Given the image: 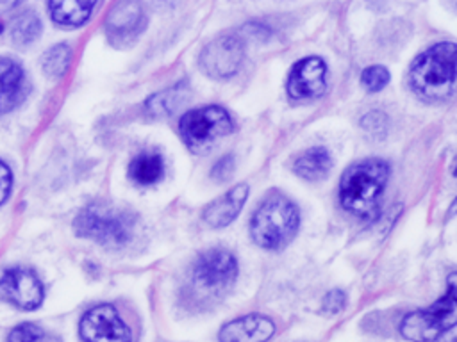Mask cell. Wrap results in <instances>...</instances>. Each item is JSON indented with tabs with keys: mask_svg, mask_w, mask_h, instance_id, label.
Wrapping results in <instances>:
<instances>
[{
	"mask_svg": "<svg viewBox=\"0 0 457 342\" xmlns=\"http://www.w3.org/2000/svg\"><path fill=\"white\" fill-rule=\"evenodd\" d=\"M409 84L428 103L446 102L457 94V43L439 41L421 52L411 64Z\"/></svg>",
	"mask_w": 457,
	"mask_h": 342,
	"instance_id": "6da1fadb",
	"label": "cell"
},
{
	"mask_svg": "<svg viewBox=\"0 0 457 342\" xmlns=\"http://www.w3.org/2000/svg\"><path fill=\"white\" fill-rule=\"evenodd\" d=\"M389 180V164L384 159H362L348 166L339 182L341 207L362 219L378 210L382 192Z\"/></svg>",
	"mask_w": 457,
	"mask_h": 342,
	"instance_id": "7a4b0ae2",
	"label": "cell"
},
{
	"mask_svg": "<svg viewBox=\"0 0 457 342\" xmlns=\"http://www.w3.org/2000/svg\"><path fill=\"white\" fill-rule=\"evenodd\" d=\"M136 223L132 212L107 201H93L77 214L73 228L77 235L105 248H123L132 240Z\"/></svg>",
	"mask_w": 457,
	"mask_h": 342,
	"instance_id": "3957f363",
	"label": "cell"
},
{
	"mask_svg": "<svg viewBox=\"0 0 457 342\" xmlns=\"http://www.w3.org/2000/svg\"><path fill=\"white\" fill-rule=\"evenodd\" d=\"M298 224L296 205L282 194H271L255 208L250 219V237L264 249H282L296 235Z\"/></svg>",
	"mask_w": 457,
	"mask_h": 342,
	"instance_id": "277c9868",
	"label": "cell"
},
{
	"mask_svg": "<svg viewBox=\"0 0 457 342\" xmlns=\"http://www.w3.org/2000/svg\"><path fill=\"white\" fill-rule=\"evenodd\" d=\"M457 324V271L446 278V292L430 306L407 314L400 333L411 342H436Z\"/></svg>",
	"mask_w": 457,
	"mask_h": 342,
	"instance_id": "5b68a950",
	"label": "cell"
},
{
	"mask_svg": "<svg viewBox=\"0 0 457 342\" xmlns=\"http://www.w3.org/2000/svg\"><path fill=\"white\" fill-rule=\"evenodd\" d=\"M237 280V260L223 248H211L196 256L191 267L195 290L207 297H220L232 289Z\"/></svg>",
	"mask_w": 457,
	"mask_h": 342,
	"instance_id": "8992f818",
	"label": "cell"
},
{
	"mask_svg": "<svg viewBox=\"0 0 457 342\" xmlns=\"http://www.w3.org/2000/svg\"><path fill=\"white\" fill-rule=\"evenodd\" d=\"M179 132L189 150L202 151L216 139L234 132V121L220 105H205L187 110L179 121Z\"/></svg>",
	"mask_w": 457,
	"mask_h": 342,
	"instance_id": "52a82bcc",
	"label": "cell"
},
{
	"mask_svg": "<svg viewBox=\"0 0 457 342\" xmlns=\"http://www.w3.org/2000/svg\"><path fill=\"white\" fill-rule=\"evenodd\" d=\"M245 46L234 34H223L209 41L198 57L202 71L212 78H228L243 64Z\"/></svg>",
	"mask_w": 457,
	"mask_h": 342,
	"instance_id": "ba28073f",
	"label": "cell"
},
{
	"mask_svg": "<svg viewBox=\"0 0 457 342\" xmlns=\"http://www.w3.org/2000/svg\"><path fill=\"white\" fill-rule=\"evenodd\" d=\"M79 331L84 342H132L130 328L109 303L89 308L80 319Z\"/></svg>",
	"mask_w": 457,
	"mask_h": 342,
	"instance_id": "9c48e42d",
	"label": "cell"
},
{
	"mask_svg": "<svg viewBox=\"0 0 457 342\" xmlns=\"http://www.w3.org/2000/svg\"><path fill=\"white\" fill-rule=\"evenodd\" d=\"M0 296L23 310H34L41 305L45 289L37 274L25 267H9L0 274Z\"/></svg>",
	"mask_w": 457,
	"mask_h": 342,
	"instance_id": "30bf717a",
	"label": "cell"
},
{
	"mask_svg": "<svg viewBox=\"0 0 457 342\" xmlns=\"http://www.w3.org/2000/svg\"><path fill=\"white\" fill-rule=\"evenodd\" d=\"M146 16L137 2H116L111 5L104 30L112 46H129L145 30Z\"/></svg>",
	"mask_w": 457,
	"mask_h": 342,
	"instance_id": "8fae6325",
	"label": "cell"
},
{
	"mask_svg": "<svg viewBox=\"0 0 457 342\" xmlns=\"http://www.w3.org/2000/svg\"><path fill=\"white\" fill-rule=\"evenodd\" d=\"M327 89V66L323 59L312 55L300 59L289 73L287 94L296 102L321 98Z\"/></svg>",
	"mask_w": 457,
	"mask_h": 342,
	"instance_id": "7c38bea8",
	"label": "cell"
},
{
	"mask_svg": "<svg viewBox=\"0 0 457 342\" xmlns=\"http://www.w3.org/2000/svg\"><path fill=\"white\" fill-rule=\"evenodd\" d=\"M275 333V322L262 314H246L227 324L218 333L220 342H266Z\"/></svg>",
	"mask_w": 457,
	"mask_h": 342,
	"instance_id": "4fadbf2b",
	"label": "cell"
},
{
	"mask_svg": "<svg viewBox=\"0 0 457 342\" xmlns=\"http://www.w3.org/2000/svg\"><path fill=\"white\" fill-rule=\"evenodd\" d=\"M30 84L25 69L11 57H0V116L14 110L27 96Z\"/></svg>",
	"mask_w": 457,
	"mask_h": 342,
	"instance_id": "5bb4252c",
	"label": "cell"
},
{
	"mask_svg": "<svg viewBox=\"0 0 457 342\" xmlns=\"http://www.w3.org/2000/svg\"><path fill=\"white\" fill-rule=\"evenodd\" d=\"M248 185L246 183H237L232 189H228L225 194L220 198L212 200L205 208H204V221L211 228H225L228 226L241 212L246 198H248Z\"/></svg>",
	"mask_w": 457,
	"mask_h": 342,
	"instance_id": "9a60e30c",
	"label": "cell"
},
{
	"mask_svg": "<svg viewBox=\"0 0 457 342\" xmlns=\"http://www.w3.org/2000/svg\"><path fill=\"white\" fill-rule=\"evenodd\" d=\"M164 176V159L157 150L137 153L129 164V178L137 185H154Z\"/></svg>",
	"mask_w": 457,
	"mask_h": 342,
	"instance_id": "2e32d148",
	"label": "cell"
},
{
	"mask_svg": "<svg viewBox=\"0 0 457 342\" xmlns=\"http://www.w3.org/2000/svg\"><path fill=\"white\" fill-rule=\"evenodd\" d=\"M332 167V157L323 146H312L300 153L293 162V171L307 180V182H318L323 180Z\"/></svg>",
	"mask_w": 457,
	"mask_h": 342,
	"instance_id": "e0dca14e",
	"label": "cell"
},
{
	"mask_svg": "<svg viewBox=\"0 0 457 342\" xmlns=\"http://www.w3.org/2000/svg\"><path fill=\"white\" fill-rule=\"evenodd\" d=\"M187 96H189V84L182 80L152 94L145 102V110L154 118L171 116L175 110L180 109L182 103L187 102Z\"/></svg>",
	"mask_w": 457,
	"mask_h": 342,
	"instance_id": "ac0fdd59",
	"label": "cell"
},
{
	"mask_svg": "<svg viewBox=\"0 0 457 342\" xmlns=\"http://www.w3.org/2000/svg\"><path fill=\"white\" fill-rule=\"evenodd\" d=\"M96 4L95 2H80V0H68V2H48V12L54 23L61 27H80L84 25L91 11Z\"/></svg>",
	"mask_w": 457,
	"mask_h": 342,
	"instance_id": "d6986e66",
	"label": "cell"
},
{
	"mask_svg": "<svg viewBox=\"0 0 457 342\" xmlns=\"http://www.w3.org/2000/svg\"><path fill=\"white\" fill-rule=\"evenodd\" d=\"M41 28H43V23L36 11H21L12 20L11 37L18 46H27L39 37Z\"/></svg>",
	"mask_w": 457,
	"mask_h": 342,
	"instance_id": "ffe728a7",
	"label": "cell"
},
{
	"mask_svg": "<svg viewBox=\"0 0 457 342\" xmlns=\"http://www.w3.org/2000/svg\"><path fill=\"white\" fill-rule=\"evenodd\" d=\"M73 59V48L68 43H57L50 46L41 57V68L50 78H62L70 69Z\"/></svg>",
	"mask_w": 457,
	"mask_h": 342,
	"instance_id": "44dd1931",
	"label": "cell"
},
{
	"mask_svg": "<svg viewBox=\"0 0 457 342\" xmlns=\"http://www.w3.org/2000/svg\"><path fill=\"white\" fill-rule=\"evenodd\" d=\"M7 342H61V338L37 324L23 322L9 333Z\"/></svg>",
	"mask_w": 457,
	"mask_h": 342,
	"instance_id": "7402d4cb",
	"label": "cell"
},
{
	"mask_svg": "<svg viewBox=\"0 0 457 342\" xmlns=\"http://www.w3.org/2000/svg\"><path fill=\"white\" fill-rule=\"evenodd\" d=\"M389 82V71L384 66H368L362 73H361V84L370 91V93H377L382 87H386V84Z\"/></svg>",
	"mask_w": 457,
	"mask_h": 342,
	"instance_id": "603a6c76",
	"label": "cell"
},
{
	"mask_svg": "<svg viewBox=\"0 0 457 342\" xmlns=\"http://www.w3.org/2000/svg\"><path fill=\"white\" fill-rule=\"evenodd\" d=\"M361 126L368 135L380 139V137H384V134L387 130V116L380 110H370L361 119Z\"/></svg>",
	"mask_w": 457,
	"mask_h": 342,
	"instance_id": "cb8c5ba5",
	"label": "cell"
},
{
	"mask_svg": "<svg viewBox=\"0 0 457 342\" xmlns=\"http://www.w3.org/2000/svg\"><path fill=\"white\" fill-rule=\"evenodd\" d=\"M346 305V294L341 290V289H332L325 297H323V303H321V310L328 315H334V314H339Z\"/></svg>",
	"mask_w": 457,
	"mask_h": 342,
	"instance_id": "d4e9b609",
	"label": "cell"
},
{
	"mask_svg": "<svg viewBox=\"0 0 457 342\" xmlns=\"http://www.w3.org/2000/svg\"><path fill=\"white\" fill-rule=\"evenodd\" d=\"M234 171V157L232 155H223L220 160L211 169V178L216 182H225L232 176Z\"/></svg>",
	"mask_w": 457,
	"mask_h": 342,
	"instance_id": "484cf974",
	"label": "cell"
},
{
	"mask_svg": "<svg viewBox=\"0 0 457 342\" xmlns=\"http://www.w3.org/2000/svg\"><path fill=\"white\" fill-rule=\"evenodd\" d=\"M11 185H12L11 169L4 160H0V205L9 198Z\"/></svg>",
	"mask_w": 457,
	"mask_h": 342,
	"instance_id": "4316f807",
	"label": "cell"
},
{
	"mask_svg": "<svg viewBox=\"0 0 457 342\" xmlns=\"http://www.w3.org/2000/svg\"><path fill=\"white\" fill-rule=\"evenodd\" d=\"M436 342H457V333L448 335V337H441V338H437Z\"/></svg>",
	"mask_w": 457,
	"mask_h": 342,
	"instance_id": "83f0119b",
	"label": "cell"
},
{
	"mask_svg": "<svg viewBox=\"0 0 457 342\" xmlns=\"http://www.w3.org/2000/svg\"><path fill=\"white\" fill-rule=\"evenodd\" d=\"M457 214V198L452 201V205H450V208H448V216L452 217V216H455Z\"/></svg>",
	"mask_w": 457,
	"mask_h": 342,
	"instance_id": "f1b7e54d",
	"label": "cell"
},
{
	"mask_svg": "<svg viewBox=\"0 0 457 342\" xmlns=\"http://www.w3.org/2000/svg\"><path fill=\"white\" fill-rule=\"evenodd\" d=\"M2 32H4V23L0 21V34H2Z\"/></svg>",
	"mask_w": 457,
	"mask_h": 342,
	"instance_id": "f546056e",
	"label": "cell"
},
{
	"mask_svg": "<svg viewBox=\"0 0 457 342\" xmlns=\"http://www.w3.org/2000/svg\"><path fill=\"white\" fill-rule=\"evenodd\" d=\"M453 175L457 176V162H455V167H453Z\"/></svg>",
	"mask_w": 457,
	"mask_h": 342,
	"instance_id": "4dcf8cb0",
	"label": "cell"
}]
</instances>
